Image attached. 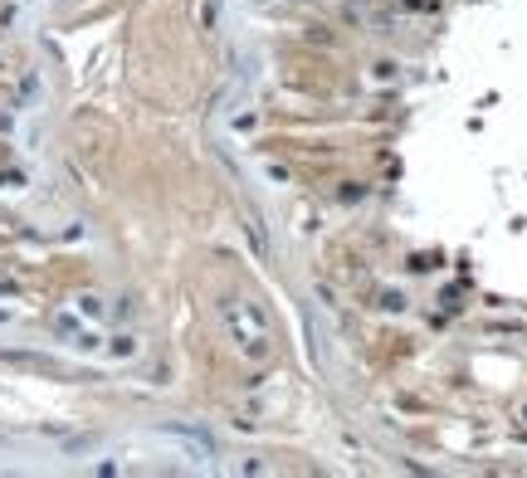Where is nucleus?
Returning a JSON list of instances; mask_svg holds the SVG:
<instances>
[{
	"instance_id": "f257e3e1",
	"label": "nucleus",
	"mask_w": 527,
	"mask_h": 478,
	"mask_svg": "<svg viewBox=\"0 0 527 478\" xmlns=\"http://www.w3.org/2000/svg\"><path fill=\"white\" fill-rule=\"evenodd\" d=\"M220 318H225V332H229V342H234V352L244 361H264L274 352V327H269V318H264L259 303H249V298H220Z\"/></svg>"
}]
</instances>
